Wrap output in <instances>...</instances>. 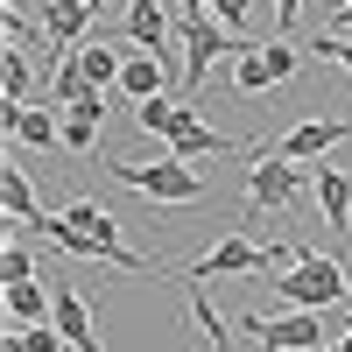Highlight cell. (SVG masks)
<instances>
[{"mask_svg":"<svg viewBox=\"0 0 352 352\" xmlns=\"http://www.w3.org/2000/svg\"><path fill=\"white\" fill-rule=\"evenodd\" d=\"M113 184H127V190H141L148 204H197L204 197V169H190V162H113Z\"/></svg>","mask_w":352,"mask_h":352,"instance_id":"5","label":"cell"},{"mask_svg":"<svg viewBox=\"0 0 352 352\" xmlns=\"http://www.w3.org/2000/svg\"><path fill=\"white\" fill-rule=\"evenodd\" d=\"M176 28H184V92H204V78H212L219 56H247L240 28H226L204 0H184V8H176Z\"/></svg>","mask_w":352,"mask_h":352,"instance_id":"2","label":"cell"},{"mask_svg":"<svg viewBox=\"0 0 352 352\" xmlns=\"http://www.w3.org/2000/svg\"><path fill=\"white\" fill-rule=\"evenodd\" d=\"M85 92H92V78H85V56H78V50H64V64L50 71V106H78Z\"/></svg>","mask_w":352,"mask_h":352,"instance_id":"16","label":"cell"},{"mask_svg":"<svg viewBox=\"0 0 352 352\" xmlns=\"http://www.w3.org/2000/svg\"><path fill=\"white\" fill-rule=\"evenodd\" d=\"M0 28H8V50H21V43H36V28H43V21H28L21 8H0Z\"/></svg>","mask_w":352,"mask_h":352,"instance_id":"24","label":"cell"},{"mask_svg":"<svg viewBox=\"0 0 352 352\" xmlns=\"http://www.w3.org/2000/svg\"><path fill=\"white\" fill-rule=\"evenodd\" d=\"M289 261H296V247H282V240L261 247L254 232H226L219 247H204L176 275H184V282H226V275H275V268H289Z\"/></svg>","mask_w":352,"mask_h":352,"instance_id":"1","label":"cell"},{"mask_svg":"<svg viewBox=\"0 0 352 352\" xmlns=\"http://www.w3.org/2000/svg\"><path fill=\"white\" fill-rule=\"evenodd\" d=\"M317 352H352V345H345V338H324V345H317Z\"/></svg>","mask_w":352,"mask_h":352,"instance_id":"30","label":"cell"},{"mask_svg":"<svg viewBox=\"0 0 352 352\" xmlns=\"http://www.w3.org/2000/svg\"><path fill=\"white\" fill-rule=\"evenodd\" d=\"M261 64H268V78L282 85V78H296V71H303V56H296V50H289V43L275 36V43H261Z\"/></svg>","mask_w":352,"mask_h":352,"instance_id":"22","label":"cell"},{"mask_svg":"<svg viewBox=\"0 0 352 352\" xmlns=\"http://www.w3.org/2000/svg\"><path fill=\"white\" fill-rule=\"evenodd\" d=\"M50 324L64 331L71 352H106V338H99V324H92V303H85L71 282H56V289H50Z\"/></svg>","mask_w":352,"mask_h":352,"instance_id":"8","label":"cell"},{"mask_svg":"<svg viewBox=\"0 0 352 352\" xmlns=\"http://www.w3.org/2000/svg\"><path fill=\"white\" fill-rule=\"evenodd\" d=\"M317 56H324V64H338V71L352 78V43H345V36H317Z\"/></svg>","mask_w":352,"mask_h":352,"instance_id":"26","label":"cell"},{"mask_svg":"<svg viewBox=\"0 0 352 352\" xmlns=\"http://www.w3.org/2000/svg\"><path fill=\"white\" fill-rule=\"evenodd\" d=\"M78 56H85V78H92L99 92H106V85H120V71H127V56L106 50V43H78Z\"/></svg>","mask_w":352,"mask_h":352,"instance_id":"19","label":"cell"},{"mask_svg":"<svg viewBox=\"0 0 352 352\" xmlns=\"http://www.w3.org/2000/svg\"><path fill=\"white\" fill-rule=\"evenodd\" d=\"M36 232H43V240H50L56 254H78V261H106V268H127V275H155V261H141L134 247H120V232H78L64 212H50Z\"/></svg>","mask_w":352,"mask_h":352,"instance_id":"6","label":"cell"},{"mask_svg":"<svg viewBox=\"0 0 352 352\" xmlns=\"http://www.w3.org/2000/svg\"><path fill=\"white\" fill-rule=\"evenodd\" d=\"M240 331L261 352H317L324 345V310H282V317L254 310V317H240Z\"/></svg>","mask_w":352,"mask_h":352,"instance_id":"7","label":"cell"},{"mask_svg":"<svg viewBox=\"0 0 352 352\" xmlns=\"http://www.w3.org/2000/svg\"><path fill=\"white\" fill-rule=\"evenodd\" d=\"M275 296H282L289 310H338V303H352L345 261H324V254L296 247V261H289V275L275 282Z\"/></svg>","mask_w":352,"mask_h":352,"instance_id":"3","label":"cell"},{"mask_svg":"<svg viewBox=\"0 0 352 352\" xmlns=\"http://www.w3.org/2000/svg\"><path fill=\"white\" fill-rule=\"evenodd\" d=\"M204 8H212V14L226 21V28H240V21H247V8H254V0H204Z\"/></svg>","mask_w":352,"mask_h":352,"instance_id":"27","label":"cell"},{"mask_svg":"<svg viewBox=\"0 0 352 352\" xmlns=\"http://www.w3.org/2000/svg\"><path fill=\"white\" fill-rule=\"evenodd\" d=\"M162 78H169V64H162L155 50H141V56H127V71H120V92L141 106V99H155V92H162Z\"/></svg>","mask_w":352,"mask_h":352,"instance_id":"15","label":"cell"},{"mask_svg":"<svg viewBox=\"0 0 352 352\" xmlns=\"http://www.w3.org/2000/svg\"><path fill=\"white\" fill-rule=\"evenodd\" d=\"M0 204H8L14 226H43L50 212L36 204V190H28V169H0Z\"/></svg>","mask_w":352,"mask_h":352,"instance_id":"14","label":"cell"},{"mask_svg":"<svg viewBox=\"0 0 352 352\" xmlns=\"http://www.w3.org/2000/svg\"><path fill=\"white\" fill-rule=\"evenodd\" d=\"M28 85H36V64L21 50H0V99L8 106H28Z\"/></svg>","mask_w":352,"mask_h":352,"instance_id":"18","label":"cell"},{"mask_svg":"<svg viewBox=\"0 0 352 352\" xmlns=\"http://www.w3.org/2000/svg\"><path fill=\"white\" fill-rule=\"evenodd\" d=\"M92 141H99V113L64 106V148H71V155H92Z\"/></svg>","mask_w":352,"mask_h":352,"instance_id":"20","label":"cell"},{"mask_svg":"<svg viewBox=\"0 0 352 352\" xmlns=\"http://www.w3.org/2000/svg\"><path fill=\"white\" fill-rule=\"evenodd\" d=\"M345 28H352V0H345V8L331 14V36H345Z\"/></svg>","mask_w":352,"mask_h":352,"instance_id":"29","label":"cell"},{"mask_svg":"<svg viewBox=\"0 0 352 352\" xmlns=\"http://www.w3.org/2000/svg\"><path fill=\"white\" fill-rule=\"evenodd\" d=\"M64 219H71L78 232H120V219H113L99 197H78V204H64Z\"/></svg>","mask_w":352,"mask_h":352,"instance_id":"21","label":"cell"},{"mask_svg":"<svg viewBox=\"0 0 352 352\" xmlns=\"http://www.w3.org/2000/svg\"><path fill=\"white\" fill-rule=\"evenodd\" d=\"M85 8H92V14H106V8H113V0H85Z\"/></svg>","mask_w":352,"mask_h":352,"instance_id":"31","label":"cell"},{"mask_svg":"<svg viewBox=\"0 0 352 352\" xmlns=\"http://www.w3.org/2000/svg\"><path fill=\"white\" fill-rule=\"evenodd\" d=\"M0 282H36V254L8 240V254H0Z\"/></svg>","mask_w":352,"mask_h":352,"instance_id":"23","label":"cell"},{"mask_svg":"<svg viewBox=\"0 0 352 352\" xmlns=\"http://www.w3.org/2000/svg\"><path fill=\"white\" fill-rule=\"evenodd\" d=\"M127 43L162 56V43H169V14H162V0H127Z\"/></svg>","mask_w":352,"mask_h":352,"instance_id":"13","label":"cell"},{"mask_svg":"<svg viewBox=\"0 0 352 352\" xmlns=\"http://www.w3.org/2000/svg\"><path fill=\"white\" fill-rule=\"evenodd\" d=\"M8 134L28 141V148H64V120L50 106H8Z\"/></svg>","mask_w":352,"mask_h":352,"instance_id":"11","label":"cell"},{"mask_svg":"<svg viewBox=\"0 0 352 352\" xmlns=\"http://www.w3.org/2000/svg\"><path fill=\"white\" fill-rule=\"evenodd\" d=\"M303 184H317V162H282V155L261 148V162L247 169V212H240V226H254L261 212H289V204L303 197Z\"/></svg>","mask_w":352,"mask_h":352,"instance_id":"4","label":"cell"},{"mask_svg":"<svg viewBox=\"0 0 352 352\" xmlns=\"http://www.w3.org/2000/svg\"><path fill=\"white\" fill-rule=\"evenodd\" d=\"M317 212H324V226H338V232H352V176L345 169H331V162H317Z\"/></svg>","mask_w":352,"mask_h":352,"instance_id":"10","label":"cell"},{"mask_svg":"<svg viewBox=\"0 0 352 352\" xmlns=\"http://www.w3.org/2000/svg\"><path fill=\"white\" fill-rule=\"evenodd\" d=\"M14 331H21L28 352H64V331H56V324H14Z\"/></svg>","mask_w":352,"mask_h":352,"instance_id":"25","label":"cell"},{"mask_svg":"<svg viewBox=\"0 0 352 352\" xmlns=\"http://www.w3.org/2000/svg\"><path fill=\"white\" fill-rule=\"evenodd\" d=\"M85 28H92V8H85V0H43V36L56 50H78Z\"/></svg>","mask_w":352,"mask_h":352,"instance_id":"12","label":"cell"},{"mask_svg":"<svg viewBox=\"0 0 352 352\" xmlns=\"http://www.w3.org/2000/svg\"><path fill=\"white\" fill-rule=\"evenodd\" d=\"M296 14H303V0H275V21L282 28H296Z\"/></svg>","mask_w":352,"mask_h":352,"instance_id":"28","label":"cell"},{"mask_svg":"<svg viewBox=\"0 0 352 352\" xmlns=\"http://www.w3.org/2000/svg\"><path fill=\"white\" fill-rule=\"evenodd\" d=\"M338 141H352V120H296L268 155H282V162H324Z\"/></svg>","mask_w":352,"mask_h":352,"instance_id":"9","label":"cell"},{"mask_svg":"<svg viewBox=\"0 0 352 352\" xmlns=\"http://www.w3.org/2000/svg\"><path fill=\"white\" fill-rule=\"evenodd\" d=\"M8 317L14 324H50V289L43 282H8Z\"/></svg>","mask_w":352,"mask_h":352,"instance_id":"17","label":"cell"}]
</instances>
